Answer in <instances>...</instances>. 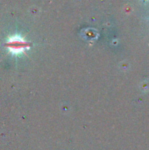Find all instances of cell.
Masks as SVG:
<instances>
[{
  "mask_svg": "<svg viewBox=\"0 0 149 150\" xmlns=\"http://www.w3.org/2000/svg\"><path fill=\"white\" fill-rule=\"evenodd\" d=\"M7 45L9 51L14 54L23 53L25 50L29 48V43L24 41L19 35H15L10 37L8 40Z\"/></svg>",
  "mask_w": 149,
  "mask_h": 150,
  "instance_id": "cell-1",
  "label": "cell"
},
{
  "mask_svg": "<svg viewBox=\"0 0 149 150\" xmlns=\"http://www.w3.org/2000/svg\"><path fill=\"white\" fill-rule=\"evenodd\" d=\"M143 1H144V2H147V1H148V0H143Z\"/></svg>",
  "mask_w": 149,
  "mask_h": 150,
  "instance_id": "cell-2",
  "label": "cell"
}]
</instances>
